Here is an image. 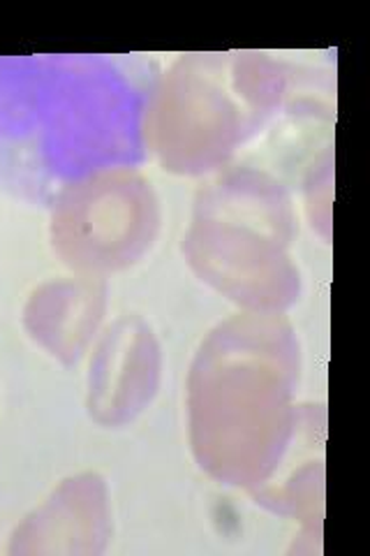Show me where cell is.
I'll list each match as a JSON object with an SVG mask.
<instances>
[{"instance_id": "cell-1", "label": "cell", "mask_w": 370, "mask_h": 556, "mask_svg": "<svg viewBox=\"0 0 370 556\" xmlns=\"http://www.w3.org/2000/svg\"><path fill=\"white\" fill-rule=\"evenodd\" d=\"M161 228L151 184L128 169H104L67 186L51 216V243L67 267L110 274L135 265Z\"/></svg>"}, {"instance_id": "cell-2", "label": "cell", "mask_w": 370, "mask_h": 556, "mask_svg": "<svg viewBox=\"0 0 370 556\" xmlns=\"http://www.w3.org/2000/svg\"><path fill=\"white\" fill-rule=\"evenodd\" d=\"M161 345L139 316H123L102 334L88 374V415L102 427H123L142 413L161 382Z\"/></svg>"}, {"instance_id": "cell-3", "label": "cell", "mask_w": 370, "mask_h": 556, "mask_svg": "<svg viewBox=\"0 0 370 556\" xmlns=\"http://www.w3.org/2000/svg\"><path fill=\"white\" fill-rule=\"evenodd\" d=\"M112 535L107 484L98 473L67 478L10 538V554H102Z\"/></svg>"}, {"instance_id": "cell-4", "label": "cell", "mask_w": 370, "mask_h": 556, "mask_svg": "<svg viewBox=\"0 0 370 556\" xmlns=\"http://www.w3.org/2000/svg\"><path fill=\"white\" fill-rule=\"evenodd\" d=\"M107 311V288L95 278H61L33 290L24 306L28 337L63 364H77Z\"/></svg>"}]
</instances>
